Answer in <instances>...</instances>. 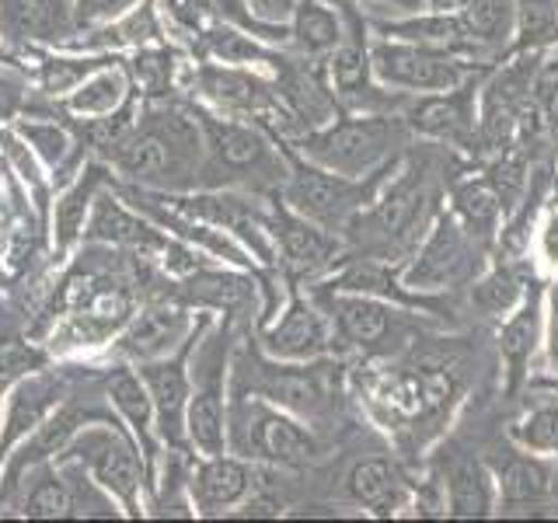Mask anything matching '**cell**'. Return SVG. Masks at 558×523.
<instances>
[{"label":"cell","mask_w":558,"mask_h":523,"mask_svg":"<svg viewBox=\"0 0 558 523\" xmlns=\"http://www.w3.org/2000/svg\"><path fill=\"white\" fill-rule=\"evenodd\" d=\"M461 342L453 331H429L401 356L363 360L349 370V388L363 412L409 467H423L426 453L468 405L471 374Z\"/></svg>","instance_id":"1"},{"label":"cell","mask_w":558,"mask_h":523,"mask_svg":"<svg viewBox=\"0 0 558 523\" xmlns=\"http://www.w3.org/2000/svg\"><path fill=\"white\" fill-rule=\"evenodd\" d=\"M468 161L471 157L458 150L429 144V139H415L401 154V161L391 168L388 179L380 182L371 206L360 209L356 220L345 227V255L405 262L429 231L433 217L444 209L450 174Z\"/></svg>","instance_id":"2"},{"label":"cell","mask_w":558,"mask_h":523,"mask_svg":"<svg viewBox=\"0 0 558 523\" xmlns=\"http://www.w3.org/2000/svg\"><path fill=\"white\" fill-rule=\"evenodd\" d=\"M415 144L409 122L401 112H342L328 126L307 130L293 147L311 165H322L339 174H371Z\"/></svg>","instance_id":"3"},{"label":"cell","mask_w":558,"mask_h":523,"mask_svg":"<svg viewBox=\"0 0 558 523\" xmlns=\"http://www.w3.org/2000/svg\"><path fill=\"white\" fill-rule=\"evenodd\" d=\"M318 301L328 311L331 325H336L342 353L353 349V353H360V360H391L405 353L412 342L429 336V331H453L440 318H433V314L366 293L322 290Z\"/></svg>","instance_id":"4"},{"label":"cell","mask_w":558,"mask_h":523,"mask_svg":"<svg viewBox=\"0 0 558 523\" xmlns=\"http://www.w3.org/2000/svg\"><path fill=\"white\" fill-rule=\"evenodd\" d=\"M488 258L493 248L471 234L444 203L415 252L401 262V279L418 293H464L488 266Z\"/></svg>","instance_id":"5"},{"label":"cell","mask_w":558,"mask_h":523,"mask_svg":"<svg viewBox=\"0 0 558 523\" xmlns=\"http://www.w3.org/2000/svg\"><path fill=\"white\" fill-rule=\"evenodd\" d=\"M398 161L401 157H395V161H388L371 174L353 179V174L328 171L322 165H311L301 154H290V174H287V185H283V203L290 209H296L301 217L322 223L325 231L342 238L345 227L356 220L360 209L371 206L380 182L388 179Z\"/></svg>","instance_id":"6"},{"label":"cell","mask_w":558,"mask_h":523,"mask_svg":"<svg viewBox=\"0 0 558 523\" xmlns=\"http://www.w3.org/2000/svg\"><path fill=\"white\" fill-rule=\"evenodd\" d=\"M248 374L252 394L269 401L276 409H287L296 418L328 423L342 409V384L349 380V366L342 360H252Z\"/></svg>","instance_id":"7"},{"label":"cell","mask_w":558,"mask_h":523,"mask_svg":"<svg viewBox=\"0 0 558 523\" xmlns=\"http://www.w3.org/2000/svg\"><path fill=\"white\" fill-rule=\"evenodd\" d=\"M545 60H548L545 49H531V52L502 57L493 70H488V77L482 81V92H478L482 161L510 144L520 130L523 115L534 109V92H537V77H541Z\"/></svg>","instance_id":"8"},{"label":"cell","mask_w":558,"mask_h":523,"mask_svg":"<svg viewBox=\"0 0 558 523\" xmlns=\"http://www.w3.org/2000/svg\"><path fill=\"white\" fill-rule=\"evenodd\" d=\"M371 63L374 77L384 87L405 95H433V92H450L464 77H471L482 66L496 63H475L464 60L458 52L444 46H426V42H409V39H371Z\"/></svg>","instance_id":"9"},{"label":"cell","mask_w":558,"mask_h":523,"mask_svg":"<svg viewBox=\"0 0 558 523\" xmlns=\"http://www.w3.org/2000/svg\"><path fill=\"white\" fill-rule=\"evenodd\" d=\"M493 66L475 70L450 92H433V95H412L409 105L401 109L409 130L415 139H429L447 150H458L471 161H482V144H478V92L482 81L488 77Z\"/></svg>","instance_id":"10"},{"label":"cell","mask_w":558,"mask_h":523,"mask_svg":"<svg viewBox=\"0 0 558 523\" xmlns=\"http://www.w3.org/2000/svg\"><path fill=\"white\" fill-rule=\"evenodd\" d=\"M545 287L548 276H534L523 301L493 328V345L499 360V394L502 401H517L527 391L531 377L537 374L534 363L545 349Z\"/></svg>","instance_id":"11"},{"label":"cell","mask_w":558,"mask_h":523,"mask_svg":"<svg viewBox=\"0 0 558 523\" xmlns=\"http://www.w3.org/2000/svg\"><path fill=\"white\" fill-rule=\"evenodd\" d=\"M426 464L444 482L447 516L450 520H488L499 513V488L485 453L464 447L453 436H444L426 453Z\"/></svg>","instance_id":"12"},{"label":"cell","mask_w":558,"mask_h":523,"mask_svg":"<svg viewBox=\"0 0 558 523\" xmlns=\"http://www.w3.org/2000/svg\"><path fill=\"white\" fill-rule=\"evenodd\" d=\"M238 440L255 458L279 467H311L325 458V443L318 440V433L307 429L293 412L276 409L269 401L241 405Z\"/></svg>","instance_id":"13"},{"label":"cell","mask_w":558,"mask_h":523,"mask_svg":"<svg viewBox=\"0 0 558 523\" xmlns=\"http://www.w3.org/2000/svg\"><path fill=\"white\" fill-rule=\"evenodd\" d=\"M482 453L496 475L499 513L558 506V461L555 458L523 450L506 440V436H499L496 443H488Z\"/></svg>","instance_id":"14"},{"label":"cell","mask_w":558,"mask_h":523,"mask_svg":"<svg viewBox=\"0 0 558 523\" xmlns=\"http://www.w3.org/2000/svg\"><path fill=\"white\" fill-rule=\"evenodd\" d=\"M418 467H409L398 453H371L360 458L345 475V496L353 506L380 520L409 516Z\"/></svg>","instance_id":"15"},{"label":"cell","mask_w":558,"mask_h":523,"mask_svg":"<svg viewBox=\"0 0 558 523\" xmlns=\"http://www.w3.org/2000/svg\"><path fill=\"white\" fill-rule=\"evenodd\" d=\"M266 353L276 360H322V356H339L342 342L336 336L328 311L322 307L318 296H301L293 293L290 304L272 328L262 336Z\"/></svg>","instance_id":"16"},{"label":"cell","mask_w":558,"mask_h":523,"mask_svg":"<svg viewBox=\"0 0 558 523\" xmlns=\"http://www.w3.org/2000/svg\"><path fill=\"white\" fill-rule=\"evenodd\" d=\"M272 234L279 262L290 269V276H322L331 272L345 255V241L339 234L325 231L322 223L301 217L287 203L272 206Z\"/></svg>","instance_id":"17"},{"label":"cell","mask_w":558,"mask_h":523,"mask_svg":"<svg viewBox=\"0 0 558 523\" xmlns=\"http://www.w3.org/2000/svg\"><path fill=\"white\" fill-rule=\"evenodd\" d=\"M541 276L534 258H506V255H493L488 266L478 272V279L464 290V307L471 318H478L482 325H496L510 314L523 293H527L531 279Z\"/></svg>","instance_id":"18"},{"label":"cell","mask_w":558,"mask_h":523,"mask_svg":"<svg viewBox=\"0 0 558 523\" xmlns=\"http://www.w3.org/2000/svg\"><path fill=\"white\" fill-rule=\"evenodd\" d=\"M447 209L482 244L496 248V238H499L502 220H506V206L499 199V192L493 188V182H488V174L482 171V161H468L464 168H458L450 174Z\"/></svg>","instance_id":"19"},{"label":"cell","mask_w":558,"mask_h":523,"mask_svg":"<svg viewBox=\"0 0 558 523\" xmlns=\"http://www.w3.org/2000/svg\"><path fill=\"white\" fill-rule=\"evenodd\" d=\"M517 0H468L458 8L464 42L478 63H499L513 42Z\"/></svg>","instance_id":"20"},{"label":"cell","mask_w":558,"mask_h":523,"mask_svg":"<svg viewBox=\"0 0 558 523\" xmlns=\"http://www.w3.org/2000/svg\"><path fill=\"white\" fill-rule=\"evenodd\" d=\"M203 92L214 101L227 105V109L248 112L255 119H266L269 112H276L279 105H283V98H279L272 84L248 74V70H234V66H206Z\"/></svg>","instance_id":"21"},{"label":"cell","mask_w":558,"mask_h":523,"mask_svg":"<svg viewBox=\"0 0 558 523\" xmlns=\"http://www.w3.org/2000/svg\"><path fill=\"white\" fill-rule=\"evenodd\" d=\"M206 130H209V139H214L217 157L231 171H269L276 179H283V165H279V157L272 154L269 139L255 126L209 119Z\"/></svg>","instance_id":"22"},{"label":"cell","mask_w":558,"mask_h":523,"mask_svg":"<svg viewBox=\"0 0 558 523\" xmlns=\"http://www.w3.org/2000/svg\"><path fill=\"white\" fill-rule=\"evenodd\" d=\"M527 401L520 405V412L502 426V436L510 443L548 453L558 461V394L545 388H527Z\"/></svg>","instance_id":"23"},{"label":"cell","mask_w":558,"mask_h":523,"mask_svg":"<svg viewBox=\"0 0 558 523\" xmlns=\"http://www.w3.org/2000/svg\"><path fill=\"white\" fill-rule=\"evenodd\" d=\"M290 17H293L290 39L304 57L325 60L345 35V22H342V11L336 0H331V4H325V0H296Z\"/></svg>","instance_id":"24"},{"label":"cell","mask_w":558,"mask_h":523,"mask_svg":"<svg viewBox=\"0 0 558 523\" xmlns=\"http://www.w3.org/2000/svg\"><path fill=\"white\" fill-rule=\"evenodd\" d=\"M147 388H150V401L157 409V423H161L165 440L182 443V423H185V398H189V380L182 370V360L174 363H161V366H147L144 370Z\"/></svg>","instance_id":"25"},{"label":"cell","mask_w":558,"mask_h":523,"mask_svg":"<svg viewBox=\"0 0 558 523\" xmlns=\"http://www.w3.org/2000/svg\"><path fill=\"white\" fill-rule=\"evenodd\" d=\"M81 458H87L95 464L98 478L119 492L122 499H133V488H136V458H133V447L122 440L116 433H95L81 440Z\"/></svg>","instance_id":"26"},{"label":"cell","mask_w":558,"mask_h":523,"mask_svg":"<svg viewBox=\"0 0 558 523\" xmlns=\"http://www.w3.org/2000/svg\"><path fill=\"white\" fill-rule=\"evenodd\" d=\"M248 488H252L248 464L223 458V453L209 458L196 475V499L203 510H227V506H234L248 496Z\"/></svg>","instance_id":"27"},{"label":"cell","mask_w":558,"mask_h":523,"mask_svg":"<svg viewBox=\"0 0 558 523\" xmlns=\"http://www.w3.org/2000/svg\"><path fill=\"white\" fill-rule=\"evenodd\" d=\"M182 336H185V314L168 311V307H154V311L140 314L136 325L126 331V339H122V349H126L130 356L150 360V356L168 353Z\"/></svg>","instance_id":"28"},{"label":"cell","mask_w":558,"mask_h":523,"mask_svg":"<svg viewBox=\"0 0 558 523\" xmlns=\"http://www.w3.org/2000/svg\"><path fill=\"white\" fill-rule=\"evenodd\" d=\"M558 46V0H517L513 14V42L506 57L531 49H555Z\"/></svg>","instance_id":"29"},{"label":"cell","mask_w":558,"mask_h":523,"mask_svg":"<svg viewBox=\"0 0 558 523\" xmlns=\"http://www.w3.org/2000/svg\"><path fill=\"white\" fill-rule=\"evenodd\" d=\"M220 398L223 394H220L217 384H209V388H203L196 398L189 401V409H185V426H189L192 443H196L203 453H209V458L223 453V443H227L223 401Z\"/></svg>","instance_id":"30"},{"label":"cell","mask_w":558,"mask_h":523,"mask_svg":"<svg viewBox=\"0 0 558 523\" xmlns=\"http://www.w3.org/2000/svg\"><path fill=\"white\" fill-rule=\"evenodd\" d=\"M252 293H255L252 279L238 272H199L196 279H189V287L182 290L189 304H206L220 311H234L241 304H248Z\"/></svg>","instance_id":"31"},{"label":"cell","mask_w":558,"mask_h":523,"mask_svg":"<svg viewBox=\"0 0 558 523\" xmlns=\"http://www.w3.org/2000/svg\"><path fill=\"white\" fill-rule=\"evenodd\" d=\"M92 238L116 241V244H154V234L144 220L126 214L116 199H98L95 220H92Z\"/></svg>","instance_id":"32"},{"label":"cell","mask_w":558,"mask_h":523,"mask_svg":"<svg viewBox=\"0 0 558 523\" xmlns=\"http://www.w3.org/2000/svg\"><path fill=\"white\" fill-rule=\"evenodd\" d=\"M49 401H52V384H28V388L17 391L11 415H8V433H4V447H11L17 436L35 429L43 423V415L49 412Z\"/></svg>","instance_id":"33"},{"label":"cell","mask_w":558,"mask_h":523,"mask_svg":"<svg viewBox=\"0 0 558 523\" xmlns=\"http://www.w3.org/2000/svg\"><path fill=\"white\" fill-rule=\"evenodd\" d=\"M531 258L541 276H558V203H548L541 209L531 238Z\"/></svg>","instance_id":"34"},{"label":"cell","mask_w":558,"mask_h":523,"mask_svg":"<svg viewBox=\"0 0 558 523\" xmlns=\"http://www.w3.org/2000/svg\"><path fill=\"white\" fill-rule=\"evenodd\" d=\"M534 101H537L541 126H545V133H548L555 171H558V60H545V66H541Z\"/></svg>","instance_id":"35"},{"label":"cell","mask_w":558,"mask_h":523,"mask_svg":"<svg viewBox=\"0 0 558 523\" xmlns=\"http://www.w3.org/2000/svg\"><path fill=\"white\" fill-rule=\"evenodd\" d=\"M112 398H116V405L126 412V418L136 426V429H144L147 423H150V398H147V391L140 388V380L133 377V374H116L112 377Z\"/></svg>","instance_id":"36"},{"label":"cell","mask_w":558,"mask_h":523,"mask_svg":"<svg viewBox=\"0 0 558 523\" xmlns=\"http://www.w3.org/2000/svg\"><path fill=\"white\" fill-rule=\"evenodd\" d=\"M95 182H98V174H87V179L74 192H66V199L57 206V231H60L63 244L74 241V234L81 231L84 209H87V199H92V192H95Z\"/></svg>","instance_id":"37"},{"label":"cell","mask_w":558,"mask_h":523,"mask_svg":"<svg viewBox=\"0 0 558 523\" xmlns=\"http://www.w3.org/2000/svg\"><path fill=\"white\" fill-rule=\"evenodd\" d=\"M119 98H122V81L116 74H101L87 87H81L70 105H74L77 112H112Z\"/></svg>","instance_id":"38"},{"label":"cell","mask_w":558,"mask_h":523,"mask_svg":"<svg viewBox=\"0 0 558 523\" xmlns=\"http://www.w3.org/2000/svg\"><path fill=\"white\" fill-rule=\"evenodd\" d=\"M66 510H70L66 488H63L60 482H46V485H39V488L32 492L25 513L35 516V520H57V516H66Z\"/></svg>","instance_id":"39"},{"label":"cell","mask_w":558,"mask_h":523,"mask_svg":"<svg viewBox=\"0 0 558 523\" xmlns=\"http://www.w3.org/2000/svg\"><path fill=\"white\" fill-rule=\"evenodd\" d=\"M77 412H60L52 423L39 433V440H35V447H32V458H43V453H52V450H60V447H66V440L70 436L77 433Z\"/></svg>","instance_id":"40"},{"label":"cell","mask_w":558,"mask_h":523,"mask_svg":"<svg viewBox=\"0 0 558 523\" xmlns=\"http://www.w3.org/2000/svg\"><path fill=\"white\" fill-rule=\"evenodd\" d=\"M545 360L548 370L558 374V276L545 287Z\"/></svg>","instance_id":"41"},{"label":"cell","mask_w":558,"mask_h":523,"mask_svg":"<svg viewBox=\"0 0 558 523\" xmlns=\"http://www.w3.org/2000/svg\"><path fill=\"white\" fill-rule=\"evenodd\" d=\"M39 363H43V356L35 353L32 345H25L22 339H0V374H22Z\"/></svg>","instance_id":"42"},{"label":"cell","mask_w":558,"mask_h":523,"mask_svg":"<svg viewBox=\"0 0 558 523\" xmlns=\"http://www.w3.org/2000/svg\"><path fill=\"white\" fill-rule=\"evenodd\" d=\"M87 70L92 66H81V63H70V60H52L46 63V87L49 92H66V87H74Z\"/></svg>","instance_id":"43"},{"label":"cell","mask_w":558,"mask_h":523,"mask_svg":"<svg viewBox=\"0 0 558 523\" xmlns=\"http://www.w3.org/2000/svg\"><path fill=\"white\" fill-rule=\"evenodd\" d=\"M25 136L43 150L46 161H60L63 150H66V139L57 126H25Z\"/></svg>","instance_id":"44"},{"label":"cell","mask_w":558,"mask_h":523,"mask_svg":"<svg viewBox=\"0 0 558 523\" xmlns=\"http://www.w3.org/2000/svg\"><path fill=\"white\" fill-rule=\"evenodd\" d=\"M356 4L366 11V17H398L426 11V0H356Z\"/></svg>","instance_id":"45"},{"label":"cell","mask_w":558,"mask_h":523,"mask_svg":"<svg viewBox=\"0 0 558 523\" xmlns=\"http://www.w3.org/2000/svg\"><path fill=\"white\" fill-rule=\"evenodd\" d=\"M165 74H168V63H165V57H144V60H140V77H144V84L150 87L154 95L161 92Z\"/></svg>","instance_id":"46"},{"label":"cell","mask_w":558,"mask_h":523,"mask_svg":"<svg viewBox=\"0 0 558 523\" xmlns=\"http://www.w3.org/2000/svg\"><path fill=\"white\" fill-rule=\"evenodd\" d=\"M252 4L262 22H283L287 14H293L296 0H252Z\"/></svg>","instance_id":"47"},{"label":"cell","mask_w":558,"mask_h":523,"mask_svg":"<svg viewBox=\"0 0 558 523\" xmlns=\"http://www.w3.org/2000/svg\"><path fill=\"white\" fill-rule=\"evenodd\" d=\"M122 4H130V0H77L81 17H87V22H92V17H101V14H112Z\"/></svg>","instance_id":"48"},{"label":"cell","mask_w":558,"mask_h":523,"mask_svg":"<svg viewBox=\"0 0 558 523\" xmlns=\"http://www.w3.org/2000/svg\"><path fill=\"white\" fill-rule=\"evenodd\" d=\"M17 84L14 81H8V77H0V119H8L14 109H17Z\"/></svg>","instance_id":"49"},{"label":"cell","mask_w":558,"mask_h":523,"mask_svg":"<svg viewBox=\"0 0 558 523\" xmlns=\"http://www.w3.org/2000/svg\"><path fill=\"white\" fill-rule=\"evenodd\" d=\"M527 388H545V391H555L558 394V374H534Z\"/></svg>","instance_id":"50"}]
</instances>
